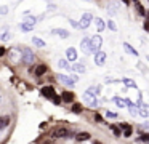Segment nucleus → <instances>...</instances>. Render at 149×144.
I'll return each instance as SVG.
<instances>
[{"mask_svg":"<svg viewBox=\"0 0 149 144\" xmlns=\"http://www.w3.org/2000/svg\"><path fill=\"white\" fill-rule=\"evenodd\" d=\"M32 43L36 45V47H39V48H43V47H45V42H43L42 38H39V37H34V38H32Z\"/></svg>","mask_w":149,"mask_h":144,"instance_id":"5701e85b","label":"nucleus"},{"mask_svg":"<svg viewBox=\"0 0 149 144\" xmlns=\"http://www.w3.org/2000/svg\"><path fill=\"white\" fill-rule=\"evenodd\" d=\"M106 53L104 51H100V53L95 54V64L96 66H104V63H106Z\"/></svg>","mask_w":149,"mask_h":144,"instance_id":"423d86ee","label":"nucleus"},{"mask_svg":"<svg viewBox=\"0 0 149 144\" xmlns=\"http://www.w3.org/2000/svg\"><path fill=\"white\" fill-rule=\"evenodd\" d=\"M5 53H7V50H5V47H0V56H3Z\"/></svg>","mask_w":149,"mask_h":144,"instance_id":"a19ab883","label":"nucleus"},{"mask_svg":"<svg viewBox=\"0 0 149 144\" xmlns=\"http://www.w3.org/2000/svg\"><path fill=\"white\" fill-rule=\"evenodd\" d=\"M21 59H23L24 64H32L34 59H36V56H34L32 50H29V48H23V54H21Z\"/></svg>","mask_w":149,"mask_h":144,"instance_id":"7ed1b4c3","label":"nucleus"},{"mask_svg":"<svg viewBox=\"0 0 149 144\" xmlns=\"http://www.w3.org/2000/svg\"><path fill=\"white\" fill-rule=\"evenodd\" d=\"M128 109H130V114L135 117V115H138V106H133V104H130L128 106Z\"/></svg>","mask_w":149,"mask_h":144,"instance_id":"cd10ccee","label":"nucleus"},{"mask_svg":"<svg viewBox=\"0 0 149 144\" xmlns=\"http://www.w3.org/2000/svg\"><path fill=\"white\" fill-rule=\"evenodd\" d=\"M123 83H125L128 88H136V83H135V80H132V79H123L122 80Z\"/></svg>","mask_w":149,"mask_h":144,"instance_id":"393cba45","label":"nucleus"},{"mask_svg":"<svg viewBox=\"0 0 149 144\" xmlns=\"http://www.w3.org/2000/svg\"><path fill=\"white\" fill-rule=\"evenodd\" d=\"M80 48H82V51H84L85 54H90L91 53V50H90V38L85 37L84 40H82V43H80Z\"/></svg>","mask_w":149,"mask_h":144,"instance_id":"1a4fd4ad","label":"nucleus"},{"mask_svg":"<svg viewBox=\"0 0 149 144\" xmlns=\"http://www.w3.org/2000/svg\"><path fill=\"white\" fill-rule=\"evenodd\" d=\"M0 13H2V15H7V13H8V8H7V6H2V8H0Z\"/></svg>","mask_w":149,"mask_h":144,"instance_id":"4c0bfd02","label":"nucleus"},{"mask_svg":"<svg viewBox=\"0 0 149 144\" xmlns=\"http://www.w3.org/2000/svg\"><path fill=\"white\" fill-rule=\"evenodd\" d=\"M114 101H116V104L119 106V107H125V106H130V104H132L128 99H122V98H114Z\"/></svg>","mask_w":149,"mask_h":144,"instance_id":"a211bd4d","label":"nucleus"},{"mask_svg":"<svg viewBox=\"0 0 149 144\" xmlns=\"http://www.w3.org/2000/svg\"><path fill=\"white\" fill-rule=\"evenodd\" d=\"M42 95L52 99V98H55V96H56V93H55V88H53V86L47 85V86H43V88H42Z\"/></svg>","mask_w":149,"mask_h":144,"instance_id":"0eeeda50","label":"nucleus"},{"mask_svg":"<svg viewBox=\"0 0 149 144\" xmlns=\"http://www.w3.org/2000/svg\"><path fill=\"white\" fill-rule=\"evenodd\" d=\"M95 24H96L98 32H103V31H104V27H106V24H104V21H103L101 18H96V19H95Z\"/></svg>","mask_w":149,"mask_h":144,"instance_id":"aec40b11","label":"nucleus"},{"mask_svg":"<svg viewBox=\"0 0 149 144\" xmlns=\"http://www.w3.org/2000/svg\"><path fill=\"white\" fill-rule=\"evenodd\" d=\"M106 117H107V118H116L117 114H116V112H109V111H107V112H106Z\"/></svg>","mask_w":149,"mask_h":144,"instance_id":"f704fd0d","label":"nucleus"},{"mask_svg":"<svg viewBox=\"0 0 149 144\" xmlns=\"http://www.w3.org/2000/svg\"><path fill=\"white\" fill-rule=\"evenodd\" d=\"M50 134H52L53 138H69L71 136V131H69L68 128H64V127H56V128L52 130Z\"/></svg>","mask_w":149,"mask_h":144,"instance_id":"f03ea898","label":"nucleus"},{"mask_svg":"<svg viewBox=\"0 0 149 144\" xmlns=\"http://www.w3.org/2000/svg\"><path fill=\"white\" fill-rule=\"evenodd\" d=\"M48 8L50 10H55V3H48Z\"/></svg>","mask_w":149,"mask_h":144,"instance_id":"c03bdc74","label":"nucleus"},{"mask_svg":"<svg viewBox=\"0 0 149 144\" xmlns=\"http://www.w3.org/2000/svg\"><path fill=\"white\" fill-rule=\"evenodd\" d=\"M87 91H88V93H91V95H95V96H96L98 93H100V86H91V88H88V90H87Z\"/></svg>","mask_w":149,"mask_h":144,"instance_id":"7c9ffc66","label":"nucleus"},{"mask_svg":"<svg viewBox=\"0 0 149 144\" xmlns=\"http://www.w3.org/2000/svg\"><path fill=\"white\" fill-rule=\"evenodd\" d=\"M36 22H37V18H36V16H29V15L26 16V21H24V24L34 26V24H36Z\"/></svg>","mask_w":149,"mask_h":144,"instance_id":"b1692460","label":"nucleus"},{"mask_svg":"<svg viewBox=\"0 0 149 144\" xmlns=\"http://www.w3.org/2000/svg\"><path fill=\"white\" fill-rule=\"evenodd\" d=\"M91 19H93V15H91V13H84L80 22H79V27H80V29H87L88 26H90Z\"/></svg>","mask_w":149,"mask_h":144,"instance_id":"39448f33","label":"nucleus"},{"mask_svg":"<svg viewBox=\"0 0 149 144\" xmlns=\"http://www.w3.org/2000/svg\"><path fill=\"white\" fill-rule=\"evenodd\" d=\"M144 29H146V31H149V21L144 22Z\"/></svg>","mask_w":149,"mask_h":144,"instance_id":"37998d69","label":"nucleus"},{"mask_svg":"<svg viewBox=\"0 0 149 144\" xmlns=\"http://www.w3.org/2000/svg\"><path fill=\"white\" fill-rule=\"evenodd\" d=\"M138 114L141 115V117H149V106L146 104H141L138 109Z\"/></svg>","mask_w":149,"mask_h":144,"instance_id":"2eb2a0df","label":"nucleus"},{"mask_svg":"<svg viewBox=\"0 0 149 144\" xmlns=\"http://www.w3.org/2000/svg\"><path fill=\"white\" fill-rule=\"evenodd\" d=\"M101 45H103V38H101V35H93V37L90 38V50L91 53H100L101 51Z\"/></svg>","mask_w":149,"mask_h":144,"instance_id":"f257e3e1","label":"nucleus"},{"mask_svg":"<svg viewBox=\"0 0 149 144\" xmlns=\"http://www.w3.org/2000/svg\"><path fill=\"white\" fill-rule=\"evenodd\" d=\"M58 80H59L61 83H64V85H74V80H72V77L63 75V74H59V75H58Z\"/></svg>","mask_w":149,"mask_h":144,"instance_id":"9b49d317","label":"nucleus"},{"mask_svg":"<svg viewBox=\"0 0 149 144\" xmlns=\"http://www.w3.org/2000/svg\"><path fill=\"white\" fill-rule=\"evenodd\" d=\"M141 128H143V130H148L149 131V122H144V123L141 125Z\"/></svg>","mask_w":149,"mask_h":144,"instance_id":"e433bc0d","label":"nucleus"},{"mask_svg":"<svg viewBox=\"0 0 149 144\" xmlns=\"http://www.w3.org/2000/svg\"><path fill=\"white\" fill-rule=\"evenodd\" d=\"M75 138H77V141H87V139H90V133H87V131H82V133H79Z\"/></svg>","mask_w":149,"mask_h":144,"instance_id":"4be33fe9","label":"nucleus"},{"mask_svg":"<svg viewBox=\"0 0 149 144\" xmlns=\"http://www.w3.org/2000/svg\"><path fill=\"white\" fill-rule=\"evenodd\" d=\"M32 27L34 26H29V24H21V31H24V32H29V31H32Z\"/></svg>","mask_w":149,"mask_h":144,"instance_id":"2f4dec72","label":"nucleus"},{"mask_svg":"<svg viewBox=\"0 0 149 144\" xmlns=\"http://www.w3.org/2000/svg\"><path fill=\"white\" fill-rule=\"evenodd\" d=\"M93 144H103V143H100V141H95V143Z\"/></svg>","mask_w":149,"mask_h":144,"instance_id":"a18cd8bd","label":"nucleus"},{"mask_svg":"<svg viewBox=\"0 0 149 144\" xmlns=\"http://www.w3.org/2000/svg\"><path fill=\"white\" fill-rule=\"evenodd\" d=\"M141 141H144V143L149 144V133H143L141 134Z\"/></svg>","mask_w":149,"mask_h":144,"instance_id":"72a5a7b5","label":"nucleus"},{"mask_svg":"<svg viewBox=\"0 0 149 144\" xmlns=\"http://www.w3.org/2000/svg\"><path fill=\"white\" fill-rule=\"evenodd\" d=\"M66 58H68V61H77V51L72 47L68 48V50H66Z\"/></svg>","mask_w":149,"mask_h":144,"instance_id":"9d476101","label":"nucleus"},{"mask_svg":"<svg viewBox=\"0 0 149 144\" xmlns=\"http://www.w3.org/2000/svg\"><path fill=\"white\" fill-rule=\"evenodd\" d=\"M58 66L61 67V69H71V66H69L68 59H59V61H58Z\"/></svg>","mask_w":149,"mask_h":144,"instance_id":"a878e982","label":"nucleus"},{"mask_svg":"<svg viewBox=\"0 0 149 144\" xmlns=\"http://www.w3.org/2000/svg\"><path fill=\"white\" fill-rule=\"evenodd\" d=\"M61 98H63V101H64V102H72V101H74V93H72V91H63Z\"/></svg>","mask_w":149,"mask_h":144,"instance_id":"4468645a","label":"nucleus"},{"mask_svg":"<svg viewBox=\"0 0 149 144\" xmlns=\"http://www.w3.org/2000/svg\"><path fill=\"white\" fill-rule=\"evenodd\" d=\"M107 27H109L111 31H117V26H116L114 21H107Z\"/></svg>","mask_w":149,"mask_h":144,"instance_id":"473e14b6","label":"nucleus"},{"mask_svg":"<svg viewBox=\"0 0 149 144\" xmlns=\"http://www.w3.org/2000/svg\"><path fill=\"white\" fill-rule=\"evenodd\" d=\"M120 130H123V136L125 138H130L132 133H133L132 125H128V123H120Z\"/></svg>","mask_w":149,"mask_h":144,"instance_id":"6e6552de","label":"nucleus"},{"mask_svg":"<svg viewBox=\"0 0 149 144\" xmlns=\"http://www.w3.org/2000/svg\"><path fill=\"white\" fill-rule=\"evenodd\" d=\"M8 125H10V117H8V115H2V117H0V130L8 128Z\"/></svg>","mask_w":149,"mask_h":144,"instance_id":"ddd939ff","label":"nucleus"},{"mask_svg":"<svg viewBox=\"0 0 149 144\" xmlns=\"http://www.w3.org/2000/svg\"><path fill=\"white\" fill-rule=\"evenodd\" d=\"M123 48H125V51H127V53L133 54V56H138V51H136V50H135V48H133L130 43H123Z\"/></svg>","mask_w":149,"mask_h":144,"instance_id":"412c9836","label":"nucleus"},{"mask_svg":"<svg viewBox=\"0 0 149 144\" xmlns=\"http://www.w3.org/2000/svg\"><path fill=\"white\" fill-rule=\"evenodd\" d=\"M10 37H11V35H10V32H5L3 35H0V40H8Z\"/></svg>","mask_w":149,"mask_h":144,"instance_id":"c9c22d12","label":"nucleus"},{"mask_svg":"<svg viewBox=\"0 0 149 144\" xmlns=\"http://www.w3.org/2000/svg\"><path fill=\"white\" fill-rule=\"evenodd\" d=\"M111 130H112L114 136H117V138H119V136H122V133H120V130L116 127V125H111Z\"/></svg>","mask_w":149,"mask_h":144,"instance_id":"c85d7f7f","label":"nucleus"},{"mask_svg":"<svg viewBox=\"0 0 149 144\" xmlns=\"http://www.w3.org/2000/svg\"><path fill=\"white\" fill-rule=\"evenodd\" d=\"M84 102H85V104H88L90 107H96V106H98V99H96V96L91 95V93H88V91H85V93H84Z\"/></svg>","mask_w":149,"mask_h":144,"instance_id":"20e7f679","label":"nucleus"},{"mask_svg":"<svg viewBox=\"0 0 149 144\" xmlns=\"http://www.w3.org/2000/svg\"><path fill=\"white\" fill-rule=\"evenodd\" d=\"M71 24H72V26H74V27H79V22H75V21H72V19H71Z\"/></svg>","mask_w":149,"mask_h":144,"instance_id":"79ce46f5","label":"nucleus"},{"mask_svg":"<svg viewBox=\"0 0 149 144\" xmlns=\"http://www.w3.org/2000/svg\"><path fill=\"white\" fill-rule=\"evenodd\" d=\"M0 104H2V95H0Z\"/></svg>","mask_w":149,"mask_h":144,"instance_id":"49530a36","label":"nucleus"},{"mask_svg":"<svg viewBox=\"0 0 149 144\" xmlns=\"http://www.w3.org/2000/svg\"><path fill=\"white\" fill-rule=\"evenodd\" d=\"M45 72H47V66H45V64H39V66L36 67V70H34V74H36L37 77L43 75Z\"/></svg>","mask_w":149,"mask_h":144,"instance_id":"f3484780","label":"nucleus"},{"mask_svg":"<svg viewBox=\"0 0 149 144\" xmlns=\"http://www.w3.org/2000/svg\"><path fill=\"white\" fill-rule=\"evenodd\" d=\"M95 120H96V122H101V120H103V117H101L100 114H95Z\"/></svg>","mask_w":149,"mask_h":144,"instance_id":"ea45409f","label":"nucleus"},{"mask_svg":"<svg viewBox=\"0 0 149 144\" xmlns=\"http://www.w3.org/2000/svg\"><path fill=\"white\" fill-rule=\"evenodd\" d=\"M135 6H136V10H138V13H139V15H146L144 8L141 6V3H139V2H135Z\"/></svg>","mask_w":149,"mask_h":144,"instance_id":"c756f323","label":"nucleus"},{"mask_svg":"<svg viewBox=\"0 0 149 144\" xmlns=\"http://www.w3.org/2000/svg\"><path fill=\"white\" fill-rule=\"evenodd\" d=\"M72 112H74V114H80V112H82V104H80V102L72 104Z\"/></svg>","mask_w":149,"mask_h":144,"instance_id":"bb28decb","label":"nucleus"},{"mask_svg":"<svg viewBox=\"0 0 149 144\" xmlns=\"http://www.w3.org/2000/svg\"><path fill=\"white\" fill-rule=\"evenodd\" d=\"M52 34L59 35L61 38H68L69 37V32L66 31V29H52Z\"/></svg>","mask_w":149,"mask_h":144,"instance_id":"f8f14e48","label":"nucleus"},{"mask_svg":"<svg viewBox=\"0 0 149 144\" xmlns=\"http://www.w3.org/2000/svg\"><path fill=\"white\" fill-rule=\"evenodd\" d=\"M53 102H55V104H59V102H61V99H59V96H55V98H53Z\"/></svg>","mask_w":149,"mask_h":144,"instance_id":"58836bf2","label":"nucleus"},{"mask_svg":"<svg viewBox=\"0 0 149 144\" xmlns=\"http://www.w3.org/2000/svg\"><path fill=\"white\" fill-rule=\"evenodd\" d=\"M148 19H149V13H148Z\"/></svg>","mask_w":149,"mask_h":144,"instance_id":"de8ad7c7","label":"nucleus"},{"mask_svg":"<svg viewBox=\"0 0 149 144\" xmlns=\"http://www.w3.org/2000/svg\"><path fill=\"white\" fill-rule=\"evenodd\" d=\"M71 69L74 70V72H79V74H82V72H85V70H87V67H85L84 64H80V63H75L74 66H71Z\"/></svg>","mask_w":149,"mask_h":144,"instance_id":"dca6fc26","label":"nucleus"},{"mask_svg":"<svg viewBox=\"0 0 149 144\" xmlns=\"http://www.w3.org/2000/svg\"><path fill=\"white\" fill-rule=\"evenodd\" d=\"M21 54H23V50H11L10 51V56H11V59L13 61H16V59H21Z\"/></svg>","mask_w":149,"mask_h":144,"instance_id":"6ab92c4d","label":"nucleus"}]
</instances>
